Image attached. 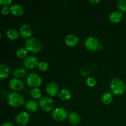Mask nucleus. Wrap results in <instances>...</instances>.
Instances as JSON below:
<instances>
[{
    "label": "nucleus",
    "mask_w": 126,
    "mask_h": 126,
    "mask_svg": "<svg viewBox=\"0 0 126 126\" xmlns=\"http://www.w3.org/2000/svg\"><path fill=\"white\" fill-rule=\"evenodd\" d=\"M25 46L27 50L33 53L39 52L42 49L41 43L36 38H31L27 39Z\"/></svg>",
    "instance_id": "f03ea898"
},
{
    "label": "nucleus",
    "mask_w": 126,
    "mask_h": 126,
    "mask_svg": "<svg viewBox=\"0 0 126 126\" xmlns=\"http://www.w3.org/2000/svg\"><path fill=\"white\" fill-rule=\"evenodd\" d=\"M7 38H9L11 40H14V39H17L19 36L18 32L14 28H10L7 31Z\"/></svg>",
    "instance_id": "412c9836"
},
{
    "label": "nucleus",
    "mask_w": 126,
    "mask_h": 126,
    "mask_svg": "<svg viewBox=\"0 0 126 126\" xmlns=\"http://www.w3.org/2000/svg\"><path fill=\"white\" fill-rule=\"evenodd\" d=\"M86 82H87V84L89 86H90V87H94L96 84V80L93 77H89L87 79Z\"/></svg>",
    "instance_id": "bb28decb"
},
{
    "label": "nucleus",
    "mask_w": 126,
    "mask_h": 126,
    "mask_svg": "<svg viewBox=\"0 0 126 126\" xmlns=\"http://www.w3.org/2000/svg\"><path fill=\"white\" fill-rule=\"evenodd\" d=\"M68 119L70 123L73 125H77L81 122V117L79 114L75 111L71 112L69 114Z\"/></svg>",
    "instance_id": "dca6fc26"
},
{
    "label": "nucleus",
    "mask_w": 126,
    "mask_h": 126,
    "mask_svg": "<svg viewBox=\"0 0 126 126\" xmlns=\"http://www.w3.org/2000/svg\"><path fill=\"white\" fill-rule=\"evenodd\" d=\"M9 72V68L7 65L2 63L0 64V78L1 79H4L8 77Z\"/></svg>",
    "instance_id": "a211bd4d"
},
{
    "label": "nucleus",
    "mask_w": 126,
    "mask_h": 126,
    "mask_svg": "<svg viewBox=\"0 0 126 126\" xmlns=\"http://www.w3.org/2000/svg\"><path fill=\"white\" fill-rule=\"evenodd\" d=\"M11 3V0H0V4L3 7H7Z\"/></svg>",
    "instance_id": "cd10ccee"
},
{
    "label": "nucleus",
    "mask_w": 126,
    "mask_h": 126,
    "mask_svg": "<svg viewBox=\"0 0 126 126\" xmlns=\"http://www.w3.org/2000/svg\"><path fill=\"white\" fill-rule=\"evenodd\" d=\"M20 34L23 38H28L30 36L33 32L32 26L28 23H24L20 27L19 29Z\"/></svg>",
    "instance_id": "9d476101"
},
{
    "label": "nucleus",
    "mask_w": 126,
    "mask_h": 126,
    "mask_svg": "<svg viewBox=\"0 0 126 126\" xmlns=\"http://www.w3.org/2000/svg\"><path fill=\"white\" fill-rule=\"evenodd\" d=\"M66 45L70 47H75L79 43V38L74 34H68L65 39Z\"/></svg>",
    "instance_id": "ddd939ff"
},
{
    "label": "nucleus",
    "mask_w": 126,
    "mask_h": 126,
    "mask_svg": "<svg viewBox=\"0 0 126 126\" xmlns=\"http://www.w3.org/2000/svg\"><path fill=\"white\" fill-rule=\"evenodd\" d=\"M111 90L114 94L121 95L126 91V84L124 81L119 78H114L111 82Z\"/></svg>",
    "instance_id": "f257e3e1"
},
{
    "label": "nucleus",
    "mask_w": 126,
    "mask_h": 126,
    "mask_svg": "<svg viewBox=\"0 0 126 126\" xmlns=\"http://www.w3.org/2000/svg\"><path fill=\"white\" fill-rule=\"evenodd\" d=\"M27 82L28 86L31 87H36L40 86L42 82V79L37 74L32 73L29 74L27 78Z\"/></svg>",
    "instance_id": "20e7f679"
},
{
    "label": "nucleus",
    "mask_w": 126,
    "mask_h": 126,
    "mask_svg": "<svg viewBox=\"0 0 126 126\" xmlns=\"http://www.w3.org/2000/svg\"><path fill=\"white\" fill-rule=\"evenodd\" d=\"M113 100V94L110 92H106L104 94L102 95V101L104 104L108 105L110 104Z\"/></svg>",
    "instance_id": "4be33fe9"
},
{
    "label": "nucleus",
    "mask_w": 126,
    "mask_h": 126,
    "mask_svg": "<svg viewBox=\"0 0 126 126\" xmlns=\"http://www.w3.org/2000/svg\"><path fill=\"white\" fill-rule=\"evenodd\" d=\"M10 12V9L8 8V7H3L2 9V13L4 15H8Z\"/></svg>",
    "instance_id": "c85d7f7f"
},
{
    "label": "nucleus",
    "mask_w": 126,
    "mask_h": 126,
    "mask_svg": "<svg viewBox=\"0 0 126 126\" xmlns=\"http://www.w3.org/2000/svg\"><path fill=\"white\" fill-rule=\"evenodd\" d=\"M10 11L13 16L16 17L21 16L23 13V8L21 5L18 4H14L10 7Z\"/></svg>",
    "instance_id": "4468645a"
},
{
    "label": "nucleus",
    "mask_w": 126,
    "mask_h": 126,
    "mask_svg": "<svg viewBox=\"0 0 126 126\" xmlns=\"http://www.w3.org/2000/svg\"><path fill=\"white\" fill-rule=\"evenodd\" d=\"M59 87L55 82H50L47 84L46 92L51 97L57 95V94L59 93Z\"/></svg>",
    "instance_id": "f8f14e48"
},
{
    "label": "nucleus",
    "mask_w": 126,
    "mask_h": 126,
    "mask_svg": "<svg viewBox=\"0 0 126 126\" xmlns=\"http://www.w3.org/2000/svg\"><path fill=\"white\" fill-rule=\"evenodd\" d=\"M38 58L33 55H30L27 57L23 61V65L27 68H34L38 66L39 64Z\"/></svg>",
    "instance_id": "6e6552de"
},
{
    "label": "nucleus",
    "mask_w": 126,
    "mask_h": 126,
    "mask_svg": "<svg viewBox=\"0 0 126 126\" xmlns=\"http://www.w3.org/2000/svg\"><path fill=\"white\" fill-rule=\"evenodd\" d=\"M67 112L63 108H57L52 114V118L56 121H63L67 118Z\"/></svg>",
    "instance_id": "423d86ee"
},
{
    "label": "nucleus",
    "mask_w": 126,
    "mask_h": 126,
    "mask_svg": "<svg viewBox=\"0 0 126 126\" xmlns=\"http://www.w3.org/2000/svg\"></svg>",
    "instance_id": "2f4dec72"
},
{
    "label": "nucleus",
    "mask_w": 126,
    "mask_h": 126,
    "mask_svg": "<svg viewBox=\"0 0 126 126\" xmlns=\"http://www.w3.org/2000/svg\"><path fill=\"white\" fill-rule=\"evenodd\" d=\"M71 92L67 89H63L59 92V98L62 100H67L71 98Z\"/></svg>",
    "instance_id": "6ab92c4d"
},
{
    "label": "nucleus",
    "mask_w": 126,
    "mask_h": 126,
    "mask_svg": "<svg viewBox=\"0 0 126 126\" xmlns=\"http://www.w3.org/2000/svg\"><path fill=\"white\" fill-rule=\"evenodd\" d=\"M7 100L8 103L11 107H21L24 103V98L23 97L16 92H10L7 96Z\"/></svg>",
    "instance_id": "7ed1b4c3"
},
{
    "label": "nucleus",
    "mask_w": 126,
    "mask_h": 126,
    "mask_svg": "<svg viewBox=\"0 0 126 126\" xmlns=\"http://www.w3.org/2000/svg\"><path fill=\"white\" fill-rule=\"evenodd\" d=\"M118 6L122 11L126 12V0H120L118 2Z\"/></svg>",
    "instance_id": "a878e982"
},
{
    "label": "nucleus",
    "mask_w": 126,
    "mask_h": 126,
    "mask_svg": "<svg viewBox=\"0 0 126 126\" xmlns=\"http://www.w3.org/2000/svg\"><path fill=\"white\" fill-rule=\"evenodd\" d=\"M38 68L40 70L43 71H45L47 70L48 68H49V64L47 62L45 61H42L40 62L38 64Z\"/></svg>",
    "instance_id": "393cba45"
},
{
    "label": "nucleus",
    "mask_w": 126,
    "mask_h": 126,
    "mask_svg": "<svg viewBox=\"0 0 126 126\" xmlns=\"http://www.w3.org/2000/svg\"><path fill=\"white\" fill-rule=\"evenodd\" d=\"M27 73V71L23 68H17L13 71V75L18 78H22L24 77Z\"/></svg>",
    "instance_id": "aec40b11"
},
{
    "label": "nucleus",
    "mask_w": 126,
    "mask_h": 126,
    "mask_svg": "<svg viewBox=\"0 0 126 126\" xmlns=\"http://www.w3.org/2000/svg\"><path fill=\"white\" fill-rule=\"evenodd\" d=\"M10 88L14 91H21L24 87V84L21 80L18 79H11L9 81Z\"/></svg>",
    "instance_id": "9b49d317"
},
{
    "label": "nucleus",
    "mask_w": 126,
    "mask_h": 126,
    "mask_svg": "<svg viewBox=\"0 0 126 126\" xmlns=\"http://www.w3.org/2000/svg\"><path fill=\"white\" fill-rule=\"evenodd\" d=\"M30 95L33 98L38 99V98H41V97L42 95V93L41 91L39 89L35 87V88H33L31 89Z\"/></svg>",
    "instance_id": "5701e85b"
},
{
    "label": "nucleus",
    "mask_w": 126,
    "mask_h": 126,
    "mask_svg": "<svg viewBox=\"0 0 126 126\" xmlns=\"http://www.w3.org/2000/svg\"><path fill=\"white\" fill-rule=\"evenodd\" d=\"M85 46L88 50H91V51H95L99 49L100 44L99 41L97 38L95 37H89L85 41Z\"/></svg>",
    "instance_id": "39448f33"
},
{
    "label": "nucleus",
    "mask_w": 126,
    "mask_h": 126,
    "mask_svg": "<svg viewBox=\"0 0 126 126\" xmlns=\"http://www.w3.org/2000/svg\"><path fill=\"white\" fill-rule=\"evenodd\" d=\"M100 1V0H90L89 2H91V3L94 4H95L98 3Z\"/></svg>",
    "instance_id": "7c9ffc66"
},
{
    "label": "nucleus",
    "mask_w": 126,
    "mask_h": 126,
    "mask_svg": "<svg viewBox=\"0 0 126 126\" xmlns=\"http://www.w3.org/2000/svg\"><path fill=\"white\" fill-rule=\"evenodd\" d=\"M1 126H14V125L11 123H9V122H6V123H2Z\"/></svg>",
    "instance_id": "c756f323"
},
{
    "label": "nucleus",
    "mask_w": 126,
    "mask_h": 126,
    "mask_svg": "<svg viewBox=\"0 0 126 126\" xmlns=\"http://www.w3.org/2000/svg\"><path fill=\"white\" fill-rule=\"evenodd\" d=\"M27 51L28 50L26 49V48L20 47L17 49L16 54H17V55L18 57L20 58V59H23V58H25L27 56Z\"/></svg>",
    "instance_id": "b1692460"
},
{
    "label": "nucleus",
    "mask_w": 126,
    "mask_h": 126,
    "mask_svg": "<svg viewBox=\"0 0 126 126\" xmlns=\"http://www.w3.org/2000/svg\"><path fill=\"white\" fill-rule=\"evenodd\" d=\"M110 20L113 23H118L123 18V13L119 11H114L110 15Z\"/></svg>",
    "instance_id": "f3484780"
},
{
    "label": "nucleus",
    "mask_w": 126,
    "mask_h": 126,
    "mask_svg": "<svg viewBox=\"0 0 126 126\" xmlns=\"http://www.w3.org/2000/svg\"><path fill=\"white\" fill-rule=\"evenodd\" d=\"M30 120V116L27 112H21L16 116V123L20 126L27 125Z\"/></svg>",
    "instance_id": "1a4fd4ad"
},
{
    "label": "nucleus",
    "mask_w": 126,
    "mask_h": 126,
    "mask_svg": "<svg viewBox=\"0 0 126 126\" xmlns=\"http://www.w3.org/2000/svg\"><path fill=\"white\" fill-rule=\"evenodd\" d=\"M25 108L27 111L31 113H34V112L37 111L38 110V104L36 101L33 100H29L25 104Z\"/></svg>",
    "instance_id": "2eb2a0df"
},
{
    "label": "nucleus",
    "mask_w": 126,
    "mask_h": 126,
    "mask_svg": "<svg viewBox=\"0 0 126 126\" xmlns=\"http://www.w3.org/2000/svg\"><path fill=\"white\" fill-rule=\"evenodd\" d=\"M39 106L44 111H50L54 108V102L49 97H43L39 100Z\"/></svg>",
    "instance_id": "0eeeda50"
}]
</instances>
